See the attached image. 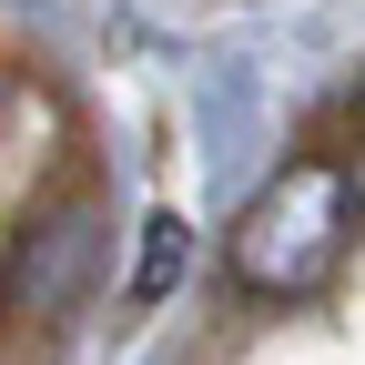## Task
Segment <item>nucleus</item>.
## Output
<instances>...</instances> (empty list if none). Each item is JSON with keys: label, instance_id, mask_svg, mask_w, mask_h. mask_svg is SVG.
<instances>
[{"label": "nucleus", "instance_id": "nucleus-2", "mask_svg": "<svg viewBox=\"0 0 365 365\" xmlns=\"http://www.w3.org/2000/svg\"><path fill=\"white\" fill-rule=\"evenodd\" d=\"M91 254H102V223H91L81 203L51 213V223L11 254V304H21V314H61V304L91 284Z\"/></svg>", "mask_w": 365, "mask_h": 365}, {"label": "nucleus", "instance_id": "nucleus-3", "mask_svg": "<svg viewBox=\"0 0 365 365\" xmlns=\"http://www.w3.org/2000/svg\"><path fill=\"white\" fill-rule=\"evenodd\" d=\"M182 274V213H153L143 223V264H132V304H163Z\"/></svg>", "mask_w": 365, "mask_h": 365}, {"label": "nucleus", "instance_id": "nucleus-1", "mask_svg": "<svg viewBox=\"0 0 365 365\" xmlns=\"http://www.w3.org/2000/svg\"><path fill=\"white\" fill-rule=\"evenodd\" d=\"M355 223H365V193H355L345 163H325V153L284 163V173L244 203V223H234V284L264 294V304L325 294L335 264H345V244H355Z\"/></svg>", "mask_w": 365, "mask_h": 365}, {"label": "nucleus", "instance_id": "nucleus-4", "mask_svg": "<svg viewBox=\"0 0 365 365\" xmlns=\"http://www.w3.org/2000/svg\"><path fill=\"white\" fill-rule=\"evenodd\" d=\"M355 132H365V102H355Z\"/></svg>", "mask_w": 365, "mask_h": 365}]
</instances>
